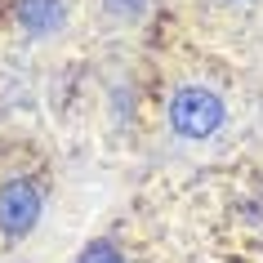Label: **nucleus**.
I'll use <instances>...</instances> for the list:
<instances>
[{
  "mask_svg": "<svg viewBox=\"0 0 263 263\" xmlns=\"http://www.w3.org/2000/svg\"><path fill=\"white\" fill-rule=\"evenodd\" d=\"M170 125L183 139H210L223 125V98L214 89H205V85H183L170 98Z\"/></svg>",
  "mask_w": 263,
  "mask_h": 263,
  "instance_id": "nucleus-1",
  "label": "nucleus"
},
{
  "mask_svg": "<svg viewBox=\"0 0 263 263\" xmlns=\"http://www.w3.org/2000/svg\"><path fill=\"white\" fill-rule=\"evenodd\" d=\"M41 219V192L36 183L27 179H14L0 187V232L5 236H27Z\"/></svg>",
  "mask_w": 263,
  "mask_h": 263,
  "instance_id": "nucleus-2",
  "label": "nucleus"
},
{
  "mask_svg": "<svg viewBox=\"0 0 263 263\" xmlns=\"http://www.w3.org/2000/svg\"><path fill=\"white\" fill-rule=\"evenodd\" d=\"M107 9H111L116 18H134V14L147 9V0H107Z\"/></svg>",
  "mask_w": 263,
  "mask_h": 263,
  "instance_id": "nucleus-5",
  "label": "nucleus"
},
{
  "mask_svg": "<svg viewBox=\"0 0 263 263\" xmlns=\"http://www.w3.org/2000/svg\"><path fill=\"white\" fill-rule=\"evenodd\" d=\"M236 5H241V0H236Z\"/></svg>",
  "mask_w": 263,
  "mask_h": 263,
  "instance_id": "nucleus-6",
  "label": "nucleus"
},
{
  "mask_svg": "<svg viewBox=\"0 0 263 263\" xmlns=\"http://www.w3.org/2000/svg\"><path fill=\"white\" fill-rule=\"evenodd\" d=\"M18 23L31 36H49L67 23V0H18Z\"/></svg>",
  "mask_w": 263,
  "mask_h": 263,
  "instance_id": "nucleus-3",
  "label": "nucleus"
},
{
  "mask_svg": "<svg viewBox=\"0 0 263 263\" xmlns=\"http://www.w3.org/2000/svg\"><path fill=\"white\" fill-rule=\"evenodd\" d=\"M76 263H125V254H121L116 246H111V241H94V246L85 250V254H81Z\"/></svg>",
  "mask_w": 263,
  "mask_h": 263,
  "instance_id": "nucleus-4",
  "label": "nucleus"
}]
</instances>
